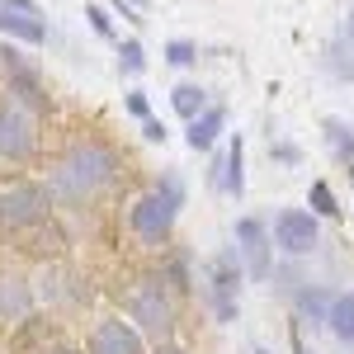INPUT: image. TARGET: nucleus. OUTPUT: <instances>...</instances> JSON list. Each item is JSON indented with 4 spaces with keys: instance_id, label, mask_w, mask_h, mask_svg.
I'll return each instance as SVG.
<instances>
[{
    "instance_id": "f257e3e1",
    "label": "nucleus",
    "mask_w": 354,
    "mask_h": 354,
    "mask_svg": "<svg viewBox=\"0 0 354 354\" xmlns=\"http://www.w3.org/2000/svg\"><path fill=\"white\" fill-rule=\"evenodd\" d=\"M118 180V156L109 142H76L48 175L53 203H90Z\"/></svg>"
},
{
    "instance_id": "f03ea898",
    "label": "nucleus",
    "mask_w": 354,
    "mask_h": 354,
    "mask_svg": "<svg viewBox=\"0 0 354 354\" xmlns=\"http://www.w3.org/2000/svg\"><path fill=\"white\" fill-rule=\"evenodd\" d=\"M180 203H185V185H180V175H165L156 189H147L133 208H128V232H133L142 245H161L165 236H170V227H175Z\"/></svg>"
},
{
    "instance_id": "7ed1b4c3",
    "label": "nucleus",
    "mask_w": 354,
    "mask_h": 354,
    "mask_svg": "<svg viewBox=\"0 0 354 354\" xmlns=\"http://www.w3.org/2000/svg\"><path fill=\"white\" fill-rule=\"evenodd\" d=\"M128 322L137 326V335L165 345L175 335V302H170V288H165V274H147L128 298Z\"/></svg>"
},
{
    "instance_id": "20e7f679",
    "label": "nucleus",
    "mask_w": 354,
    "mask_h": 354,
    "mask_svg": "<svg viewBox=\"0 0 354 354\" xmlns=\"http://www.w3.org/2000/svg\"><path fill=\"white\" fill-rule=\"evenodd\" d=\"M241 260L236 250H222L203 265V302L218 322H236L241 317Z\"/></svg>"
},
{
    "instance_id": "39448f33",
    "label": "nucleus",
    "mask_w": 354,
    "mask_h": 354,
    "mask_svg": "<svg viewBox=\"0 0 354 354\" xmlns=\"http://www.w3.org/2000/svg\"><path fill=\"white\" fill-rule=\"evenodd\" d=\"M0 71L10 81V100L15 104H24L28 113H53V95L43 85V71L33 62H24V53L15 43H0Z\"/></svg>"
},
{
    "instance_id": "423d86ee",
    "label": "nucleus",
    "mask_w": 354,
    "mask_h": 354,
    "mask_svg": "<svg viewBox=\"0 0 354 354\" xmlns=\"http://www.w3.org/2000/svg\"><path fill=\"white\" fill-rule=\"evenodd\" d=\"M38 151V113H28L24 104L5 100L0 104V161L5 165H24Z\"/></svg>"
},
{
    "instance_id": "0eeeda50",
    "label": "nucleus",
    "mask_w": 354,
    "mask_h": 354,
    "mask_svg": "<svg viewBox=\"0 0 354 354\" xmlns=\"http://www.w3.org/2000/svg\"><path fill=\"white\" fill-rule=\"evenodd\" d=\"M270 241H274V250L302 260V255H312L322 245V218L307 213V208H279L270 222Z\"/></svg>"
},
{
    "instance_id": "6e6552de",
    "label": "nucleus",
    "mask_w": 354,
    "mask_h": 354,
    "mask_svg": "<svg viewBox=\"0 0 354 354\" xmlns=\"http://www.w3.org/2000/svg\"><path fill=\"white\" fill-rule=\"evenodd\" d=\"M53 208V194L48 185H10L0 189V227L5 232H24V227H38Z\"/></svg>"
},
{
    "instance_id": "1a4fd4ad",
    "label": "nucleus",
    "mask_w": 354,
    "mask_h": 354,
    "mask_svg": "<svg viewBox=\"0 0 354 354\" xmlns=\"http://www.w3.org/2000/svg\"><path fill=\"white\" fill-rule=\"evenodd\" d=\"M236 260H241V274L265 283L274 274V241H270V222L265 218H241L236 222Z\"/></svg>"
},
{
    "instance_id": "9d476101",
    "label": "nucleus",
    "mask_w": 354,
    "mask_h": 354,
    "mask_svg": "<svg viewBox=\"0 0 354 354\" xmlns=\"http://www.w3.org/2000/svg\"><path fill=\"white\" fill-rule=\"evenodd\" d=\"M90 354H147V345L128 317H100L90 330Z\"/></svg>"
},
{
    "instance_id": "9b49d317",
    "label": "nucleus",
    "mask_w": 354,
    "mask_h": 354,
    "mask_svg": "<svg viewBox=\"0 0 354 354\" xmlns=\"http://www.w3.org/2000/svg\"><path fill=\"white\" fill-rule=\"evenodd\" d=\"M33 307H38V293H33V283L24 274H0V322L19 326V322L33 317Z\"/></svg>"
},
{
    "instance_id": "f8f14e48",
    "label": "nucleus",
    "mask_w": 354,
    "mask_h": 354,
    "mask_svg": "<svg viewBox=\"0 0 354 354\" xmlns=\"http://www.w3.org/2000/svg\"><path fill=\"white\" fill-rule=\"evenodd\" d=\"M213 189L232 194V198H241V194H245V142H241V133L232 137L227 151L213 161Z\"/></svg>"
},
{
    "instance_id": "ddd939ff",
    "label": "nucleus",
    "mask_w": 354,
    "mask_h": 354,
    "mask_svg": "<svg viewBox=\"0 0 354 354\" xmlns=\"http://www.w3.org/2000/svg\"><path fill=\"white\" fill-rule=\"evenodd\" d=\"M0 33H5V43H28V48L48 43L43 15H15V10H5V5H0Z\"/></svg>"
},
{
    "instance_id": "4468645a",
    "label": "nucleus",
    "mask_w": 354,
    "mask_h": 354,
    "mask_svg": "<svg viewBox=\"0 0 354 354\" xmlns=\"http://www.w3.org/2000/svg\"><path fill=\"white\" fill-rule=\"evenodd\" d=\"M222 128H227V109L222 104H208V109L198 113V118H189V128H185V142H189L194 151H208L213 142L222 137Z\"/></svg>"
},
{
    "instance_id": "2eb2a0df",
    "label": "nucleus",
    "mask_w": 354,
    "mask_h": 354,
    "mask_svg": "<svg viewBox=\"0 0 354 354\" xmlns=\"http://www.w3.org/2000/svg\"><path fill=\"white\" fill-rule=\"evenodd\" d=\"M326 330L340 340V345H354V288L335 293L326 307Z\"/></svg>"
},
{
    "instance_id": "dca6fc26",
    "label": "nucleus",
    "mask_w": 354,
    "mask_h": 354,
    "mask_svg": "<svg viewBox=\"0 0 354 354\" xmlns=\"http://www.w3.org/2000/svg\"><path fill=\"white\" fill-rule=\"evenodd\" d=\"M322 137H326V147H330V156L350 170L354 165V123H345V118H322Z\"/></svg>"
},
{
    "instance_id": "f3484780",
    "label": "nucleus",
    "mask_w": 354,
    "mask_h": 354,
    "mask_svg": "<svg viewBox=\"0 0 354 354\" xmlns=\"http://www.w3.org/2000/svg\"><path fill=\"white\" fill-rule=\"evenodd\" d=\"M326 307H330V293L326 288H298V298H293V312H298L302 326H326Z\"/></svg>"
},
{
    "instance_id": "a211bd4d",
    "label": "nucleus",
    "mask_w": 354,
    "mask_h": 354,
    "mask_svg": "<svg viewBox=\"0 0 354 354\" xmlns=\"http://www.w3.org/2000/svg\"><path fill=\"white\" fill-rule=\"evenodd\" d=\"M170 109L189 123V118H198V113L208 109V90H203V85H194V81L175 85V90H170Z\"/></svg>"
},
{
    "instance_id": "6ab92c4d",
    "label": "nucleus",
    "mask_w": 354,
    "mask_h": 354,
    "mask_svg": "<svg viewBox=\"0 0 354 354\" xmlns=\"http://www.w3.org/2000/svg\"><path fill=\"white\" fill-rule=\"evenodd\" d=\"M326 66L340 76V81H354V43H350V38H335V43H330Z\"/></svg>"
},
{
    "instance_id": "aec40b11",
    "label": "nucleus",
    "mask_w": 354,
    "mask_h": 354,
    "mask_svg": "<svg viewBox=\"0 0 354 354\" xmlns=\"http://www.w3.org/2000/svg\"><path fill=\"white\" fill-rule=\"evenodd\" d=\"M307 213H317V218H340V203H335V194H330L326 180H312V189H307Z\"/></svg>"
},
{
    "instance_id": "412c9836",
    "label": "nucleus",
    "mask_w": 354,
    "mask_h": 354,
    "mask_svg": "<svg viewBox=\"0 0 354 354\" xmlns=\"http://www.w3.org/2000/svg\"><path fill=\"white\" fill-rule=\"evenodd\" d=\"M118 66H123L128 76H142L147 53H142V43H137V38H123V43H118Z\"/></svg>"
},
{
    "instance_id": "4be33fe9",
    "label": "nucleus",
    "mask_w": 354,
    "mask_h": 354,
    "mask_svg": "<svg viewBox=\"0 0 354 354\" xmlns=\"http://www.w3.org/2000/svg\"><path fill=\"white\" fill-rule=\"evenodd\" d=\"M194 57H198V43H189V38H170L165 43V62L170 66H189Z\"/></svg>"
},
{
    "instance_id": "5701e85b",
    "label": "nucleus",
    "mask_w": 354,
    "mask_h": 354,
    "mask_svg": "<svg viewBox=\"0 0 354 354\" xmlns=\"http://www.w3.org/2000/svg\"><path fill=\"white\" fill-rule=\"evenodd\" d=\"M270 156H274L279 165H298V161H302V151L293 147V142H270Z\"/></svg>"
},
{
    "instance_id": "b1692460",
    "label": "nucleus",
    "mask_w": 354,
    "mask_h": 354,
    "mask_svg": "<svg viewBox=\"0 0 354 354\" xmlns=\"http://www.w3.org/2000/svg\"><path fill=\"white\" fill-rule=\"evenodd\" d=\"M85 15H90V28H95V33H100V38H109V33H113L109 15H104V10H100V5H85Z\"/></svg>"
},
{
    "instance_id": "393cba45",
    "label": "nucleus",
    "mask_w": 354,
    "mask_h": 354,
    "mask_svg": "<svg viewBox=\"0 0 354 354\" xmlns=\"http://www.w3.org/2000/svg\"><path fill=\"white\" fill-rule=\"evenodd\" d=\"M142 137H147V142H165L161 118H142Z\"/></svg>"
},
{
    "instance_id": "a878e982",
    "label": "nucleus",
    "mask_w": 354,
    "mask_h": 354,
    "mask_svg": "<svg viewBox=\"0 0 354 354\" xmlns=\"http://www.w3.org/2000/svg\"><path fill=\"white\" fill-rule=\"evenodd\" d=\"M128 113H133V118H151V113H147V95H128Z\"/></svg>"
},
{
    "instance_id": "bb28decb",
    "label": "nucleus",
    "mask_w": 354,
    "mask_h": 354,
    "mask_svg": "<svg viewBox=\"0 0 354 354\" xmlns=\"http://www.w3.org/2000/svg\"><path fill=\"white\" fill-rule=\"evenodd\" d=\"M0 5H5V10H15V15H43L33 0H0Z\"/></svg>"
},
{
    "instance_id": "cd10ccee",
    "label": "nucleus",
    "mask_w": 354,
    "mask_h": 354,
    "mask_svg": "<svg viewBox=\"0 0 354 354\" xmlns=\"http://www.w3.org/2000/svg\"><path fill=\"white\" fill-rule=\"evenodd\" d=\"M340 38H350V43H354V10H350V19H345V28H340Z\"/></svg>"
},
{
    "instance_id": "c85d7f7f",
    "label": "nucleus",
    "mask_w": 354,
    "mask_h": 354,
    "mask_svg": "<svg viewBox=\"0 0 354 354\" xmlns=\"http://www.w3.org/2000/svg\"><path fill=\"white\" fill-rule=\"evenodd\" d=\"M156 354H185V350H180V345H170V340H165V345H156Z\"/></svg>"
},
{
    "instance_id": "c756f323",
    "label": "nucleus",
    "mask_w": 354,
    "mask_h": 354,
    "mask_svg": "<svg viewBox=\"0 0 354 354\" xmlns=\"http://www.w3.org/2000/svg\"><path fill=\"white\" fill-rule=\"evenodd\" d=\"M48 354H81V350H76V345H53Z\"/></svg>"
},
{
    "instance_id": "7c9ffc66",
    "label": "nucleus",
    "mask_w": 354,
    "mask_h": 354,
    "mask_svg": "<svg viewBox=\"0 0 354 354\" xmlns=\"http://www.w3.org/2000/svg\"><path fill=\"white\" fill-rule=\"evenodd\" d=\"M250 354H270V350H250Z\"/></svg>"
},
{
    "instance_id": "2f4dec72",
    "label": "nucleus",
    "mask_w": 354,
    "mask_h": 354,
    "mask_svg": "<svg viewBox=\"0 0 354 354\" xmlns=\"http://www.w3.org/2000/svg\"><path fill=\"white\" fill-rule=\"evenodd\" d=\"M350 175H354V165H350Z\"/></svg>"
},
{
    "instance_id": "473e14b6",
    "label": "nucleus",
    "mask_w": 354,
    "mask_h": 354,
    "mask_svg": "<svg viewBox=\"0 0 354 354\" xmlns=\"http://www.w3.org/2000/svg\"><path fill=\"white\" fill-rule=\"evenodd\" d=\"M350 180H354V175H350Z\"/></svg>"
}]
</instances>
